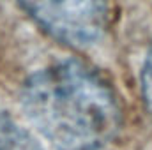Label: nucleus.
I'll list each match as a JSON object with an SVG mask.
<instances>
[{
  "mask_svg": "<svg viewBox=\"0 0 152 150\" xmlns=\"http://www.w3.org/2000/svg\"><path fill=\"white\" fill-rule=\"evenodd\" d=\"M21 9L55 41L69 48H90L104 36V0H18Z\"/></svg>",
  "mask_w": 152,
  "mask_h": 150,
  "instance_id": "2",
  "label": "nucleus"
},
{
  "mask_svg": "<svg viewBox=\"0 0 152 150\" xmlns=\"http://www.w3.org/2000/svg\"><path fill=\"white\" fill-rule=\"evenodd\" d=\"M0 150H44L34 134L9 113L0 111Z\"/></svg>",
  "mask_w": 152,
  "mask_h": 150,
  "instance_id": "3",
  "label": "nucleus"
},
{
  "mask_svg": "<svg viewBox=\"0 0 152 150\" xmlns=\"http://www.w3.org/2000/svg\"><path fill=\"white\" fill-rule=\"evenodd\" d=\"M142 95H143L147 110L152 115V44L147 51L143 69H142Z\"/></svg>",
  "mask_w": 152,
  "mask_h": 150,
  "instance_id": "4",
  "label": "nucleus"
},
{
  "mask_svg": "<svg viewBox=\"0 0 152 150\" xmlns=\"http://www.w3.org/2000/svg\"><path fill=\"white\" fill-rule=\"evenodd\" d=\"M21 108L57 150H101L122 125L113 90L80 60L55 62L30 74L21 88Z\"/></svg>",
  "mask_w": 152,
  "mask_h": 150,
  "instance_id": "1",
  "label": "nucleus"
}]
</instances>
